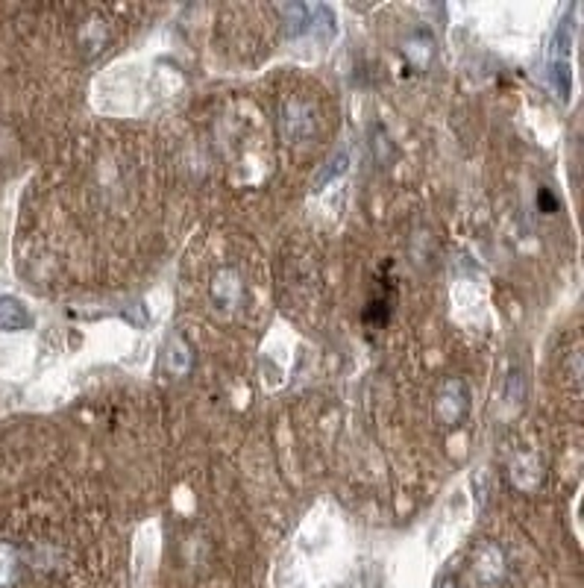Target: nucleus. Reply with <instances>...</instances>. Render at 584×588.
<instances>
[{
	"mask_svg": "<svg viewBox=\"0 0 584 588\" xmlns=\"http://www.w3.org/2000/svg\"><path fill=\"white\" fill-rule=\"evenodd\" d=\"M343 171H347V153H338L335 160H329V165L323 168L321 174H317V180H314V189H323L329 180L341 177Z\"/></svg>",
	"mask_w": 584,
	"mask_h": 588,
	"instance_id": "nucleus-4",
	"label": "nucleus"
},
{
	"mask_svg": "<svg viewBox=\"0 0 584 588\" xmlns=\"http://www.w3.org/2000/svg\"><path fill=\"white\" fill-rule=\"evenodd\" d=\"M437 588H461V585H458L456 577H444L441 583H437Z\"/></svg>",
	"mask_w": 584,
	"mask_h": 588,
	"instance_id": "nucleus-7",
	"label": "nucleus"
},
{
	"mask_svg": "<svg viewBox=\"0 0 584 588\" xmlns=\"http://www.w3.org/2000/svg\"><path fill=\"white\" fill-rule=\"evenodd\" d=\"M467 388H464L461 380H449L441 395H437V418H441L444 424H458L464 415H467Z\"/></svg>",
	"mask_w": 584,
	"mask_h": 588,
	"instance_id": "nucleus-1",
	"label": "nucleus"
},
{
	"mask_svg": "<svg viewBox=\"0 0 584 588\" xmlns=\"http://www.w3.org/2000/svg\"><path fill=\"white\" fill-rule=\"evenodd\" d=\"M538 201H540V206L547 203V206H549V212H552V209H558V203H555V198H552V194H549L547 189L540 191V198H538Z\"/></svg>",
	"mask_w": 584,
	"mask_h": 588,
	"instance_id": "nucleus-6",
	"label": "nucleus"
},
{
	"mask_svg": "<svg viewBox=\"0 0 584 588\" xmlns=\"http://www.w3.org/2000/svg\"><path fill=\"white\" fill-rule=\"evenodd\" d=\"M18 580V556L9 544H0V588H12Z\"/></svg>",
	"mask_w": 584,
	"mask_h": 588,
	"instance_id": "nucleus-3",
	"label": "nucleus"
},
{
	"mask_svg": "<svg viewBox=\"0 0 584 588\" xmlns=\"http://www.w3.org/2000/svg\"><path fill=\"white\" fill-rule=\"evenodd\" d=\"M33 324V315L26 312V306L21 304L18 297H0V330L15 333V330H26Z\"/></svg>",
	"mask_w": 584,
	"mask_h": 588,
	"instance_id": "nucleus-2",
	"label": "nucleus"
},
{
	"mask_svg": "<svg viewBox=\"0 0 584 588\" xmlns=\"http://www.w3.org/2000/svg\"><path fill=\"white\" fill-rule=\"evenodd\" d=\"M549 80H552L555 91H558L561 98L569 95V71H567L564 62H552V65H549Z\"/></svg>",
	"mask_w": 584,
	"mask_h": 588,
	"instance_id": "nucleus-5",
	"label": "nucleus"
}]
</instances>
